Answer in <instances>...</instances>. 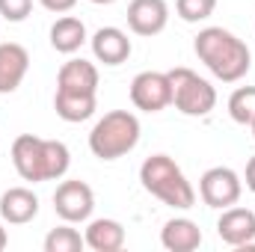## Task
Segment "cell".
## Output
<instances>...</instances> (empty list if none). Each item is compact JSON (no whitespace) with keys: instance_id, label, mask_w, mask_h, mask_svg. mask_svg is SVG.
<instances>
[{"instance_id":"obj_22","label":"cell","mask_w":255,"mask_h":252,"mask_svg":"<svg viewBox=\"0 0 255 252\" xmlns=\"http://www.w3.org/2000/svg\"><path fill=\"white\" fill-rule=\"evenodd\" d=\"M33 12V0H0V18L3 21H24L27 15Z\"/></svg>"},{"instance_id":"obj_7","label":"cell","mask_w":255,"mask_h":252,"mask_svg":"<svg viewBox=\"0 0 255 252\" xmlns=\"http://www.w3.org/2000/svg\"><path fill=\"white\" fill-rule=\"evenodd\" d=\"M241 193H244V181L229 166H211L199 178V196L208 208H217V211L232 208V205H238Z\"/></svg>"},{"instance_id":"obj_8","label":"cell","mask_w":255,"mask_h":252,"mask_svg":"<svg viewBox=\"0 0 255 252\" xmlns=\"http://www.w3.org/2000/svg\"><path fill=\"white\" fill-rule=\"evenodd\" d=\"M54 211L63 223H83L95 211V193L86 181L68 178L54 190Z\"/></svg>"},{"instance_id":"obj_2","label":"cell","mask_w":255,"mask_h":252,"mask_svg":"<svg viewBox=\"0 0 255 252\" xmlns=\"http://www.w3.org/2000/svg\"><path fill=\"white\" fill-rule=\"evenodd\" d=\"M12 163H15V172L24 181H30V184L57 181L71 166V151L60 139H45V136H36V133H21L12 142Z\"/></svg>"},{"instance_id":"obj_5","label":"cell","mask_w":255,"mask_h":252,"mask_svg":"<svg viewBox=\"0 0 255 252\" xmlns=\"http://www.w3.org/2000/svg\"><path fill=\"white\" fill-rule=\"evenodd\" d=\"M169 74V83H172V104L178 113L184 116H208L214 107H217V89L199 77L193 68H172L166 71Z\"/></svg>"},{"instance_id":"obj_3","label":"cell","mask_w":255,"mask_h":252,"mask_svg":"<svg viewBox=\"0 0 255 252\" xmlns=\"http://www.w3.org/2000/svg\"><path fill=\"white\" fill-rule=\"evenodd\" d=\"M139 181L142 190L151 193L154 199H160L169 208L187 211L196 205V190L187 181V175L181 172V166L169 157V154H151L142 160L139 166Z\"/></svg>"},{"instance_id":"obj_26","label":"cell","mask_w":255,"mask_h":252,"mask_svg":"<svg viewBox=\"0 0 255 252\" xmlns=\"http://www.w3.org/2000/svg\"><path fill=\"white\" fill-rule=\"evenodd\" d=\"M89 3H95V6H110V3H116V0H89Z\"/></svg>"},{"instance_id":"obj_24","label":"cell","mask_w":255,"mask_h":252,"mask_svg":"<svg viewBox=\"0 0 255 252\" xmlns=\"http://www.w3.org/2000/svg\"><path fill=\"white\" fill-rule=\"evenodd\" d=\"M244 181H247L250 193H255V157H250V163H247V175H244Z\"/></svg>"},{"instance_id":"obj_13","label":"cell","mask_w":255,"mask_h":252,"mask_svg":"<svg viewBox=\"0 0 255 252\" xmlns=\"http://www.w3.org/2000/svg\"><path fill=\"white\" fill-rule=\"evenodd\" d=\"M92 42V54H95V60L104 65H122L128 63V57H130V39H128L125 30H119V27H101V30H95V36L89 39Z\"/></svg>"},{"instance_id":"obj_15","label":"cell","mask_w":255,"mask_h":252,"mask_svg":"<svg viewBox=\"0 0 255 252\" xmlns=\"http://www.w3.org/2000/svg\"><path fill=\"white\" fill-rule=\"evenodd\" d=\"M83 241L95 252H119L125 247V226L119 220H110V217L92 220L83 232Z\"/></svg>"},{"instance_id":"obj_20","label":"cell","mask_w":255,"mask_h":252,"mask_svg":"<svg viewBox=\"0 0 255 252\" xmlns=\"http://www.w3.org/2000/svg\"><path fill=\"white\" fill-rule=\"evenodd\" d=\"M83 247H86V241L77 229H71V223L51 229L45 238V252H80Z\"/></svg>"},{"instance_id":"obj_21","label":"cell","mask_w":255,"mask_h":252,"mask_svg":"<svg viewBox=\"0 0 255 252\" xmlns=\"http://www.w3.org/2000/svg\"><path fill=\"white\" fill-rule=\"evenodd\" d=\"M214 9H217V0H175V12L187 24H199V21L211 18Z\"/></svg>"},{"instance_id":"obj_6","label":"cell","mask_w":255,"mask_h":252,"mask_svg":"<svg viewBox=\"0 0 255 252\" xmlns=\"http://www.w3.org/2000/svg\"><path fill=\"white\" fill-rule=\"evenodd\" d=\"M130 104L142 113H160L172 104V83L166 71H139L130 80Z\"/></svg>"},{"instance_id":"obj_25","label":"cell","mask_w":255,"mask_h":252,"mask_svg":"<svg viewBox=\"0 0 255 252\" xmlns=\"http://www.w3.org/2000/svg\"><path fill=\"white\" fill-rule=\"evenodd\" d=\"M6 244H9V238H6V229L0 226V250H6Z\"/></svg>"},{"instance_id":"obj_27","label":"cell","mask_w":255,"mask_h":252,"mask_svg":"<svg viewBox=\"0 0 255 252\" xmlns=\"http://www.w3.org/2000/svg\"><path fill=\"white\" fill-rule=\"evenodd\" d=\"M250 127H253V136H255V122H253V125H250Z\"/></svg>"},{"instance_id":"obj_12","label":"cell","mask_w":255,"mask_h":252,"mask_svg":"<svg viewBox=\"0 0 255 252\" xmlns=\"http://www.w3.org/2000/svg\"><path fill=\"white\" fill-rule=\"evenodd\" d=\"M60 92H77V95H98V68L89 60H68L57 74Z\"/></svg>"},{"instance_id":"obj_14","label":"cell","mask_w":255,"mask_h":252,"mask_svg":"<svg viewBox=\"0 0 255 252\" xmlns=\"http://www.w3.org/2000/svg\"><path fill=\"white\" fill-rule=\"evenodd\" d=\"M39 214V196L30 187H9L0 196V217L12 226H24L36 220Z\"/></svg>"},{"instance_id":"obj_10","label":"cell","mask_w":255,"mask_h":252,"mask_svg":"<svg viewBox=\"0 0 255 252\" xmlns=\"http://www.w3.org/2000/svg\"><path fill=\"white\" fill-rule=\"evenodd\" d=\"M169 24L166 0H130L128 3V27L136 36H157Z\"/></svg>"},{"instance_id":"obj_1","label":"cell","mask_w":255,"mask_h":252,"mask_svg":"<svg viewBox=\"0 0 255 252\" xmlns=\"http://www.w3.org/2000/svg\"><path fill=\"white\" fill-rule=\"evenodd\" d=\"M193 51L202 63L208 65V71L223 80V83H238L241 77H247L250 65H253V54L247 48L244 39H238L232 30L226 27H205L199 30Z\"/></svg>"},{"instance_id":"obj_23","label":"cell","mask_w":255,"mask_h":252,"mask_svg":"<svg viewBox=\"0 0 255 252\" xmlns=\"http://www.w3.org/2000/svg\"><path fill=\"white\" fill-rule=\"evenodd\" d=\"M48 12H57V15H63V12H71L74 6H77V0H39Z\"/></svg>"},{"instance_id":"obj_11","label":"cell","mask_w":255,"mask_h":252,"mask_svg":"<svg viewBox=\"0 0 255 252\" xmlns=\"http://www.w3.org/2000/svg\"><path fill=\"white\" fill-rule=\"evenodd\" d=\"M30 71V54L18 42H3L0 45V95L15 92Z\"/></svg>"},{"instance_id":"obj_9","label":"cell","mask_w":255,"mask_h":252,"mask_svg":"<svg viewBox=\"0 0 255 252\" xmlns=\"http://www.w3.org/2000/svg\"><path fill=\"white\" fill-rule=\"evenodd\" d=\"M217 235L229 247H253L255 244V211L250 208H223L217 220Z\"/></svg>"},{"instance_id":"obj_17","label":"cell","mask_w":255,"mask_h":252,"mask_svg":"<svg viewBox=\"0 0 255 252\" xmlns=\"http://www.w3.org/2000/svg\"><path fill=\"white\" fill-rule=\"evenodd\" d=\"M86 42V24L74 15H63L51 27V48L60 54H74Z\"/></svg>"},{"instance_id":"obj_19","label":"cell","mask_w":255,"mask_h":252,"mask_svg":"<svg viewBox=\"0 0 255 252\" xmlns=\"http://www.w3.org/2000/svg\"><path fill=\"white\" fill-rule=\"evenodd\" d=\"M229 116L238 125H253L255 122V86H238L229 98Z\"/></svg>"},{"instance_id":"obj_18","label":"cell","mask_w":255,"mask_h":252,"mask_svg":"<svg viewBox=\"0 0 255 252\" xmlns=\"http://www.w3.org/2000/svg\"><path fill=\"white\" fill-rule=\"evenodd\" d=\"M95 107H98V95H77V92H60V89H57V95H54V110H57V116H60L63 122H71V125L86 122V119L95 113Z\"/></svg>"},{"instance_id":"obj_4","label":"cell","mask_w":255,"mask_h":252,"mask_svg":"<svg viewBox=\"0 0 255 252\" xmlns=\"http://www.w3.org/2000/svg\"><path fill=\"white\" fill-rule=\"evenodd\" d=\"M136 142H139V119L130 110L104 113L89 133V151L98 160H119L136 148Z\"/></svg>"},{"instance_id":"obj_16","label":"cell","mask_w":255,"mask_h":252,"mask_svg":"<svg viewBox=\"0 0 255 252\" xmlns=\"http://www.w3.org/2000/svg\"><path fill=\"white\" fill-rule=\"evenodd\" d=\"M160 244H163V250H169V252H193L202 247V229L193 220H187V217H175V220H169L163 226Z\"/></svg>"}]
</instances>
